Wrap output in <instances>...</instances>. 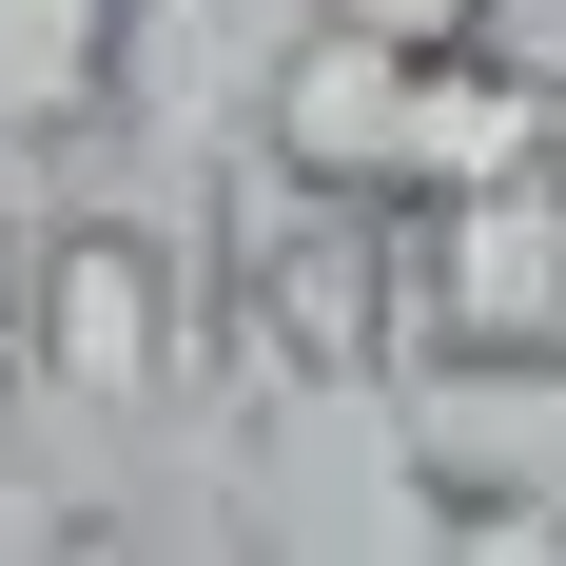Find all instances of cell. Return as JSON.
<instances>
[{"label": "cell", "instance_id": "6da1fadb", "mask_svg": "<svg viewBox=\"0 0 566 566\" xmlns=\"http://www.w3.org/2000/svg\"><path fill=\"white\" fill-rule=\"evenodd\" d=\"M196 371V216L117 196V216H40V410L59 430H137Z\"/></svg>", "mask_w": 566, "mask_h": 566}, {"label": "cell", "instance_id": "5b68a950", "mask_svg": "<svg viewBox=\"0 0 566 566\" xmlns=\"http://www.w3.org/2000/svg\"><path fill=\"white\" fill-rule=\"evenodd\" d=\"M293 20H333V40H391V59H489L509 0H293Z\"/></svg>", "mask_w": 566, "mask_h": 566}, {"label": "cell", "instance_id": "3957f363", "mask_svg": "<svg viewBox=\"0 0 566 566\" xmlns=\"http://www.w3.org/2000/svg\"><path fill=\"white\" fill-rule=\"evenodd\" d=\"M117 40H137V0H0V157L20 176L117 137Z\"/></svg>", "mask_w": 566, "mask_h": 566}, {"label": "cell", "instance_id": "277c9868", "mask_svg": "<svg viewBox=\"0 0 566 566\" xmlns=\"http://www.w3.org/2000/svg\"><path fill=\"white\" fill-rule=\"evenodd\" d=\"M40 430H59L40 391H0V547H78L98 527V469H59Z\"/></svg>", "mask_w": 566, "mask_h": 566}, {"label": "cell", "instance_id": "7a4b0ae2", "mask_svg": "<svg viewBox=\"0 0 566 566\" xmlns=\"http://www.w3.org/2000/svg\"><path fill=\"white\" fill-rule=\"evenodd\" d=\"M391 293L450 371H566V157H509L469 196H430Z\"/></svg>", "mask_w": 566, "mask_h": 566}]
</instances>
